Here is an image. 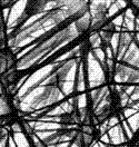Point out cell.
Returning a JSON list of instances; mask_svg holds the SVG:
<instances>
[{
  "label": "cell",
  "instance_id": "2",
  "mask_svg": "<svg viewBox=\"0 0 139 147\" xmlns=\"http://www.w3.org/2000/svg\"><path fill=\"white\" fill-rule=\"evenodd\" d=\"M61 98V92L56 86H47L44 88V90L37 95L34 100L32 106L34 107H42V106H49L52 105Z\"/></svg>",
  "mask_w": 139,
  "mask_h": 147
},
{
  "label": "cell",
  "instance_id": "5",
  "mask_svg": "<svg viewBox=\"0 0 139 147\" xmlns=\"http://www.w3.org/2000/svg\"><path fill=\"white\" fill-rule=\"evenodd\" d=\"M131 41V37L130 35L128 34H124L122 36H121V39H120V46H119V50H122V49H125L126 47L129 45V42Z\"/></svg>",
  "mask_w": 139,
  "mask_h": 147
},
{
  "label": "cell",
  "instance_id": "6",
  "mask_svg": "<svg viewBox=\"0 0 139 147\" xmlns=\"http://www.w3.org/2000/svg\"><path fill=\"white\" fill-rule=\"evenodd\" d=\"M8 63H11V60L8 59V57L6 55H0V73L5 71L8 67Z\"/></svg>",
  "mask_w": 139,
  "mask_h": 147
},
{
  "label": "cell",
  "instance_id": "10",
  "mask_svg": "<svg viewBox=\"0 0 139 147\" xmlns=\"http://www.w3.org/2000/svg\"><path fill=\"white\" fill-rule=\"evenodd\" d=\"M1 92H2V90H1V87H0V95H1Z\"/></svg>",
  "mask_w": 139,
  "mask_h": 147
},
{
  "label": "cell",
  "instance_id": "3",
  "mask_svg": "<svg viewBox=\"0 0 139 147\" xmlns=\"http://www.w3.org/2000/svg\"><path fill=\"white\" fill-rule=\"evenodd\" d=\"M48 1L49 0H27L24 16L31 17V16H36L38 13L42 12L44 9L46 8Z\"/></svg>",
  "mask_w": 139,
  "mask_h": 147
},
{
  "label": "cell",
  "instance_id": "1",
  "mask_svg": "<svg viewBox=\"0 0 139 147\" xmlns=\"http://www.w3.org/2000/svg\"><path fill=\"white\" fill-rule=\"evenodd\" d=\"M65 17H66V12H64V11H60V10L52 11L51 13L47 15L42 20H40L39 22L35 24V25H32L30 28H26L25 30H22V31H21L20 34H18L17 37L12 40V42H15V44H16V42H19V41L24 40L25 38H27L32 31H37V30H39L40 28L45 27V26H47V25H51V22L57 24V22L61 21Z\"/></svg>",
  "mask_w": 139,
  "mask_h": 147
},
{
  "label": "cell",
  "instance_id": "4",
  "mask_svg": "<svg viewBox=\"0 0 139 147\" xmlns=\"http://www.w3.org/2000/svg\"><path fill=\"white\" fill-rule=\"evenodd\" d=\"M105 21H106L105 12H103V11H98V12L96 13V18L93 20L91 28H93V29H97V28L101 27L102 25L105 24Z\"/></svg>",
  "mask_w": 139,
  "mask_h": 147
},
{
  "label": "cell",
  "instance_id": "9",
  "mask_svg": "<svg viewBox=\"0 0 139 147\" xmlns=\"http://www.w3.org/2000/svg\"><path fill=\"white\" fill-rule=\"evenodd\" d=\"M134 3H135V6L139 9V0H134Z\"/></svg>",
  "mask_w": 139,
  "mask_h": 147
},
{
  "label": "cell",
  "instance_id": "8",
  "mask_svg": "<svg viewBox=\"0 0 139 147\" xmlns=\"http://www.w3.org/2000/svg\"><path fill=\"white\" fill-rule=\"evenodd\" d=\"M5 27V20H3V16H2V13L0 12V31L3 29Z\"/></svg>",
  "mask_w": 139,
  "mask_h": 147
},
{
  "label": "cell",
  "instance_id": "7",
  "mask_svg": "<svg viewBox=\"0 0 139 147\" xmlns=\"http://www.w3.org/2000/svg\"><path fill=\"white\" fill-rule=\"evenodd\" d=\"M101 36L103 37V39H106L107 42H109V40L111 39V34H109V32H102Z\"/></svg>",
  "mask_w": 139,
  "mask_h": 147
}]
</instances>
